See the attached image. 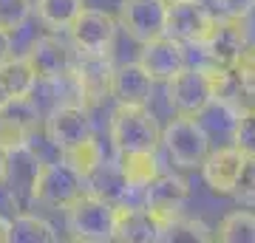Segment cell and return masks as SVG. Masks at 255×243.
Segmentation results:
<instances>
[{"label": "cell", "mask_w": 255, "mask_h": 243, "mask_svg": "<svg viewBox=\"0 0 255 243\" xmlns=\"http://www.w3.org/2000/svg\"><path fill=\"white\" fill-rule=\"evenodd\" d=\"M111 144L117 153L125 150H159L162 144V127L156 116L147 110V105H125L117 102L111 113Z\"/></svg>", "instance_id": "cell-1"}, {"label": "cell", "mask_w": 255, "mask_h": 243, "mask_svg": "<svg viewBox=\"0 0 255 243\" xmlns=\"http://www.w3.org/2000/svg\"><path fill=\"white\" fill-rule=\"evenodd\" d=\"M117 172L128 189H145L159 175L156 150H125V153H117Z\"/></svg>", "instance_id": "cell-20"}, {"label": "cell", "mask_w": 255, "mask_h": 243, "mask_svg": "<svg viewBox=\"0 0 255 243\" xmlns=\"http://www.w3.org/2000/svg\"><path fill=\"white\" fill-rule=\"evenodd\" d=\"M247 156L238 150V147H221V150H213L207 153V159L201 162V175H204V184H207L213 192L219 195H233V189L238 184V175L244 170Z\"/></svg>", "instance_id": "cell-15"}, {"label": "cell", "mask_w": 255, "mask_h": 243, "mask_svg": "<svg viewBox=\"0 0 255 243\" xmlns=\"http://www.w3.org/2000/svg\"><path fill=\"white\" fill-rule=\"evenodd\" d=\"M159 241H164V243H179V241L204 243V241H213V229H210L204 221H199V218H184L182 212H179V215L170 218L167 224H162Z\"/></svg>", "instance_id": "cell-22"}, {"label": "cell", "mask_w": 255, "mask_h": 243, "mask_svg": "<svg viewBox=\"0 0 255 243\" xmlns=\"http://www.w3.org/2000/svg\"><path fill=\"white\" fill-rule=\"evenodd\" d=\"M167 85V105L176 110V116H196L213 105V85L204 71V65H184L182 71L164 82Z\"/></svg>", "instance_id": "cell-5"}, {"label": "cell", "mask_w": 255, "mask_h": 243, "mask_svg": "<svg viewBox=\"0 0 255 243\" xmlns=\"http://www.w3.org/2000/svg\"><path fill=\"white\" fill-rule=\"evenodd\" d=\"M68 215V235L74 241L102 243L114 241V224H117V204L102 198L100 192H82L71 207L65 209Z\"/></svg>", "instance_id": "cell-2"}, {"label": "cell", "mask_w": 255, "mask_h": 243, "mask_svg": "<svg viewBox=\"0 0 255 243\" xmlns=\"http://www.w3.org/2000/svg\"><path fill=\"white\" fill-rule=\"evenodd\" d=\"M162 144L167 156H170V162L176 167H182V170L201 167V162L210 153V136L196 116L170 119L167 127L162 130Z\"/></svg>", "instance_id": "cell-4"}, {"label": "cell", "mask_w": 255, "mask_h": 243, "mask_svg": "<svg viewBox=\"0 0 255 243\" xmlns=\"http://www.w3.org/2000/svg\"><path fill=\"white\" fill-rule=\"evenodd\" d=\"M136 63L145 68L147 77L153 82H167L170 77H176L187 65L184 43L162 34V37H156V40H150V43H142V51H139Z\"/></svg>", "instance_id": "cell-14"}, {"label": "cell", "mask_w": 255, "mask_h": 243, "mask_svg": "<svg viewBox=\"0 0 255 243\" xmlns=\"http://www.w3.org/2000/svg\"><path fill=\"white\" fill-rule=\"evenodd\" d=\"M11 241H23V243H54L57 232L54 226L43 221L40 215H31V212H20L14 221H11Z\"/></svg>", "instance_id": "cell-25"}, {"label": "cell", "mask_w": 255, "mask_h": 243, "mask_svg": "<svg viewBox=\"0 0 255 243\" xmlns=\"http://www.w3.org/2000/svg\"><path fill=\"white\" fill-rule=\"evenodd\" d=\"M82 9V0H37V17L51 31H68Z\"/></svg>", "instance_id": "cell-23"}, {"label": "cell", "mask_w": 255, "mask_h": 243, "mask_svg": "<svg viewBox=\"0 0 255 243\" xmlns=\"http://www.w3.org/2000/svg\"><path fill=\"white\" fill-rule=\"evenodd\" d=\"M9 57H11V34L0 28V63L9 60Z\"/></svg>", "instance_id": "cell-32"}, {"label": "cell", "mask_w": 255, "mask_h": 243, "mask_svg": "<svg viewBox=\"0 0 255 243\" xmlns=\"http://www.w3.org/2000/svg\"><path fill=\"white\" fill-rule=\"evenodd\" d=\"M85 192V178L68 162H46L34 170L31 178V198L43 207L68 209Z\"/></svg>", "instance_id": "cell-3"}, {"label": "cell", "mask_w": 255, "mask_h": 243, "mask_svg": "<svg viewBox=\"0 0 255 243\" xmlns=\"http://www.w3.org/2000/svg\"><path fill=\"white\" fill-rule=\"evenodd\" d=\"M153 93V80L139 63H125L114 68V80H111V96L125 105H147Z\"/></svg>", "instance_id": "cell-18"}, {"label": "cell", "mask_w": 255, "mask_h": 243, "mask_svg": "<svg viewBox=\"0 0 255 243\" xmlns=\"http://www.w3.org/2000/svg\"><path fill=\"white\" fill-rule=\"evenodd\" d=\"M37 85V74L28 65L26 54L23 57H9L0 63V108L11 99H23L31 96Z\"/></svg>", "instance_id": "cell-19"}, {"label": "cell", "mask_w": 255, "mask_h": 243, "mask_svg": "<svg viewBox=\"0 0 255 243\" xmlns=\"http://www.w3.org/2000/svg\"><path fill=\"white\" fill-rule=\"evenodd\" d=\"M142 192H145V207L153 212L159 226L179 215L182 207L187 204V198H190L187 181L173 175V172H159ZM159 232H162V229H159Z\"/></svg>", "instance_id": "cell-12"}, {"label": "cell", "mask_w": 255, "mask_h": 243, "mask_svg": "<svg viewBox=\"0 0 255 243\" xmlns=\"http://www.w3.org/2000/svg\"><path fill=\"white\" fill-rule=\"evenodd\" d=\"M213 26H216V14L201 0H173V3H167L164 34L179 40V43L201 48L207 43Z\"/></svg>", "instance_id": "cell-6"}, {"label": "cell", "mask_w": 255, "mask_h": 243, "mask_svg": "<svg viewBox=\"0 0 255 243\" xmlns=\"http://www.w3.org/2000/svg\"><path fill=\"white\" fill-rule=\"evenodd\" d=\"M224 110H230L233 116H244V113H253L255 110V85H247V82L236 80L233 71H230V82L224 93L216 99Z\"/></svg>", "instance_id": "cell-26"}, {"label": "cell", "mask_w": 255, "mask_h": 243, "mask_svg": "<svg viewBox=\"0 0 255 243\" xmlns=\"http://www.w3.org/2000/svg\"><path fill=\"white\" fill-rule=\"evenodd\" d=\"M60 159L68 162L82 178L88 181V178H94L102 167V144H100L97 136H88V139H82V142L65 147L63 153H60Z\"/></svg>", "instance_id": "cell-21"}, {"label": "cell", "mask_w": 255, "mask_h": 243, "mask_svg": "<svg viewBox=\"0 0 255 243\" xmlns=\"http://www.w3.org/2000/svg\"><path fill=\"white\" fill-rule=\"evenodd\" d=\"M34 130H37V108L31 96L11 99L0 108V147L6 153L26 150Z\"/></svg>", "instance_id": "cell-13"}, {"label": "cell", "mask_w": 255, "mask_h": 243, "mask_svg": "<svg viewBox=\"0 0 255 243\" xmlns=\"http://www.w3.org/2000/svg\"><path fill=\"white\" fill-rule=\"evenodd\" d=\"M213 238L224 243H255V215L247 209H236L221 218L219 229H213Z\"/></svg>", "instance_id": "cell-24"}, {"label": "cell", "mask_w": 255, "mask_h": 243, "mask_svg": "<svg viewBox=\"0 0 255 243\" xmlns=\"http://www.w3.org/2000/svg\"><path fill=\"white\" fill-rule=\"evenodd\" d=\"M247 45H250V31H247V17H233V14H224V17H216V26L210 31L207 43L201 45V54L204 60L219 68H233L236 60L241 57Z\"/></svg>", "instance_id": "cell-8"}, {"label": "cell", "mask_w": 255, "mask_h": 243, "mask_svg": "<svg viewBox=\"0 0 255 243\" xmlns=\"http://www.w3.org/2000/svg\"><path fill=\"white\" fill-rule=\"evenodd\" d=\"M6 175H9V153L0 147V184H6Z\"/></svg>", "instance_id": "cell-34"}, {"label": "cell", "mask_w": 255, "mask_h": 243, "mask_svg": "<svg viewBox=\"0 0 255 243\" xmlns=\"http://www.w3.org/2000/svg\"><path fill=\"white\" fill-rule=\"evenodd\" d=\"M233 147H238L247 159H255V110L236 116V127H233Z\"/></svg>", "instance_id": "cell-28"}, {"label": "cell", "mask_w": 255, "mask_h": 243, "mask_svg": "<svg viewBox=\"0 0 255 243\" xmlns=\"http://www.w3.org/2000/svg\"><path fill=\"white\" fill-rule=\"evenodd\" d=\"M31 14V0H0V28L3 31H20Z\"/></svg>", "instance_id": "cell-27"}, {"label": "cell", "mask_w": 255, "mask_h": 243, "mask_svg": "<svg viewBox=\"0 0 255 243\" xmlns=\"http://www.w3.org/2000/svg\"><path fill=\"white\" fill-rule=\"evenodd\" d=\"M26 60L28 65L34 68L37 80L43 82H54V80H63L68 74H74L77 68V57H74V43L68 45L65 40L54 34H46V37H37L31 48L26 51Z\"/></svg>", "instance_id": "cell-10"}, {"label": "cell", "mask_w": 255, "mask_h": 243, "mask_svg": "<svg viewBox=\"0 0 255 243\" xmlns=\"http://www.w3.org/2000/svg\"><path fill=\"white\" fill-rule=\"evenodd\" d=\"M230 71H233L236 80L247 82V85H255V45L253 43L241 51V57L236 60V65H233Z\"/></svg>", "instance_id": "cell-30"}, {"label": "cell", "mask_w": 255, "mask_h": 243, "mask_svg": "<svg viewBox=\"0 0 255 243\" xmlns=\"http://www.w3.org/2000/svg\"><path fill=\"white\" fill-rule=\"evenodd\" d=\"M11 241V221L0 215V243H9Z\"/></svg>", "instance_id": "cell-33"}, {"label": "cell", "mask_w": 255, "mask_h": 243, "mask_svg": "<svg viewBox=\"0 0 255 243\" xmlns=\"http://www.w3.org/2000/svg\"><path fill=\"white\" fill-rule=\"evenodd\" d=\"M94 136V122L85 105H57L46 119V139L63 153L65 147Z\"/></svg>", "instance_id": "cell-11"}, {"label": "cell", "mask_w": 255, "mask_h": 243, "mask_svg": "<svg viewBox=\"0 0 255 243\" xmlns=\"http://www.w3.org/2000/svg\"><path fill=\"white\" fill-rule=\"evenodd\" d=\"M216 6L233 17H250V11L255 9V0H216Z\"/></svg>", "instance_id": "cell-31"}, {"label": "cell", "mask_w": 255, "mask_h": 243, "mask_svg": "<svg viewBox=\"0 0 255 243\" xmlns=\"http://www.w3.org/2000/svg\"><path fill=\"white\" fill-rule=\"evenodd\" d=\"M117 20L102 9H82L77 20L71 23L68 34H71L74 48L82 57H108L117 40Z\"/></svg>", "instance_id": "cell-7"}, {"label": "cell", "mask_w": 255, "mask_h": 243, "mask_svg": "<svg viewBox=\"0 0 255 243\" xmlns=\"http://www.w3.org/2000/svg\"><path fill=\"white\" fill-rule=\"evenodd\" d=\"M77 88H80L82 105H97L111 96V80H114V65L108 57H82L77 68Z\"/></svg>", "instance_id": "cell-16"}, {"label": "cell", "mask_w": 255, "mask_h": 243, "mask_svg": "<svg viewBox=\"0 0 255 243\" xmlns=\"http://www.w3.org/2000/svg\"><path fill=\"white\" fill-rule=\"evenodd\" d=\"M167 3H173V0H167Z\"/></svg>", "instance_id": "cell-35"}, {"label": "cell", "mask_w": 255, "mask_h": 243, "mask_svg": "<svg viewBox=\"0 0 255 243\" xmlns=\"http://www.w3.org/2000/svg\"><path fill=\"white\" fill-rule=\"evenodd\" d=\"M164 26H167V0H122L119 28H125V34L139 45L162 37Z\"/></svg>", "instance_id": "cell-9"}, {"label": "cell", "mask_w": 255, "mask_h": 243, "mask_svg": "<svg viewBox=\"0 0 255 243\" xmlns=\"http://www.w3.org/2000/svg\"><path fill=\"white\" fill-rule=\"evenodd\" d=\"M159 221L153 212L142 204H117V224H114V241H128V243H150L159 241Z\"/></svg>", "instance_id": "cell-17"}, {"label": "cell", "mask_w": 255, "mask_h": 243, "mask_svg": "<svg viewBox=\"0 0 255 243\" xmlns=\"http://www.w3.org/2000/svg\"><path fill=\"white\" fill-rule=\"evenodd\" d=\"M233 195H236L241 204L247 207H255V159H247L244 170L238 175V184L233 189Z\"/></svg>", "instance_id": "cell-29"}]
</instances>
